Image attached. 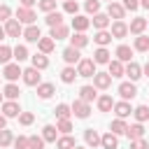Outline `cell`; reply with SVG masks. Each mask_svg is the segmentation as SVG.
<instances>
[{
	"label": "cell",
	"instance_id": "obj_58",
	"mask_svg": "<svg viewBox=\"0 0 149 149\" xmlns=\"http://www.w3.org/2000/svg\"><path fill=\"white\" fill-rule=\"evenodd\" d=\"M5 35H7L5 33V26H0V40H5Z\"/></svg>",
	"mask_w": 149,
	"mask_h": 149
},
{
	"label": "cell",
	"instance_id": "obj_46",
	"mask_svg": "<svg viewBox=\"0 0 149 149\" xmlns=\"http://www.w3.org/2000/svg\"><path fill=\"white\" fill-rule=\"evenodd\" d=\"M9 58H14V56H12V49H9V47H5V44H0V63H2V65H7V63H9Z\"/></svg>",
	"mask_w": 149,
	"mask_h": 149
},
{
	"label": "cell",
	"instance_id": "obj_53",
	"mask_svg": "<svg viewBox=\"0 0 149 149\" xmlns=\"http://www.w3.org/2000/svg\"><path fill=\"white\" fill-rule=\"evenodd\" d=\"M12 16V9H9V5H0V21H7Z\"/></svg>",
	"mask_w": 149,
	"mask_h": 149
},
{
	"label": "cell",
	"instance_id": "obj_54",
	"mask_svg": "<svg viewBox=\"0 0 149 149\" xmlns=\"http://www.w3.org/2000/svg\"><path fill=\"white\" fill-rule=\"evenodd\" d=\"M121 5H123V9H130V12H135V9L140 7V0H123Z\"/></svg>",
	"mask_w": 149,
	"mask_h": 149
},
{
	"label": "cell",
	"instance_id": "obj_34",
	"mask_svg": "<svg viewBox=\"0 0 149 149\" xmlns=\"http://www.w3.org/2000/svg\"><path fill=\"white\" fill-rule=\"evenodd\" d=\"M42 137H44V142H56L58 140V128L56 126H44L42 128Z\"/></svg>",
	"mask_w": 149,
	"mask_h": 149
},
{
	"label": "cell",
	"instance_id": "obj_44",
	"mask_svg": "<svg viewBox=\"0 0 149 149\" xmlns=\"http://www.w3.org/2000/svg\"><path fill=\"white\" fill-rule=\"evenodd\" d=\"M12 142H14V137H12V130L2 128V130H0V149H2V147H9Z\"/></svg>",
	"mask_w": 149,
	"mask_h": 149
},
{
	"label": "cell",
	"instance_id": "obj_24",
	"mask_svg": "<svg viewBox=\"0 0 149 149\" xmlns=\"http://www.w3.org/2000/svg\"><path fill=\"white\" fill-rule=\"evenodd\" d=\"M109 61H112V58H109L107 47H98L95 54H93V63H95V65H102V63H109Z\"/></svg>",
	"mask_w": 149,
	"mask_h": 149
},
{
	"label": "cell",
	"instance_id": "obj_33",
	"mask_svg": "<svg viewBox=\"0 0 149 149\" xmlns=\"http://www.w3.org/2000/svg\"><path fill=\"white\" fill-rule=\"evenodd\" d=\"M107 65H109V70H107V72L112 74V79H114V77H123V63H121V61H116V58H114V61H109Z\"/></svg>",
	"mask_w": 149,
	"mask_h": 149
},
{
	"label": "cell",
	"instance_id": "obj_52",
	"mask_svg": "<svg viewBox=\"0 0 149 149\" xmlns=\"http://www.w3.org/2000/svg\"><path fill=\"white\" fill-rule=\"evenodd\" d=\"M130 149H149V142H144L142 137L140 140H130Z\"/></svg>",
	"mask_w": 149,
	"mask_h": 149
},
{
	"label": "cell",
	"instance_id": "obj_41",
	"mask_svg": "<svg viewBox=\"0 0 149 149\" xmlns=\"http://www.w3.org/2000/svg\"><path fill=\"white\" fill-rule=\"evenodd\" d=\"M12 56L16 58V63H21V61H26V58H28V49H26L23 44H16V47L12 49Z\"/></svg>",
	"mask_w": 149,
	"mask_h": 149
},
{
	"label": "cell",
	"instance_id": "obj_62",
	"mask_svg": "<svg viewBox=\"0 0 149 149\" xmlns=\"http://www.w3.org/2000/svg\"><path fill=\"white\" fill-rule=\"evenodd\" d=\"M147 26H149V19H147Z\"/></svg>",
	"mask_w": 149,
	"mask_h": 149
},
{
	"label": "cell",
	"instance_id": "obj_56",
	"mask_svg": "<svg viewBox=\"0 0 149 149\" xmlns=\"http://www.w3.org/2000/svg\"><path fill=\"white\" fill-rule=\"evenodd\" d=\"M5 126H7V116H5V114H0V130H2Z\"/></svg>",
	"mask_w": 149,
	"mask_h": 149
},
{
	"label": "cell",
	"instance_id": "obj_51",
	"mask_svg": "<svg viewBox=\"0 0 149 149\" xmlns=\"http://www.w3.org/2000/svg\"><path fill=\"white\" fill-rule=\"evenodd\" d=\"M14 149H28V137L26 135H19L14 140Z\"/></svg>",
	"mask_w": 149,
	"mask_h": 149
},
{
	"label": "cell",
	"instance_id": "obj_48",
	"mask_svg": "<svg viewBox=\"0 0 149 149\" xmlns=\"http://www.w3.org/2000/svg\"><path fill=\"white\" fill-rule=\"evenodd\" d=\"M33 121H35V114H33V112H21V114H19V123H21V126H30Z\"/></svg>",
	"mask_w": 149,
	"mask_h": 149
},
{
	"label": "cell",
	"instance_id": "obj_26",
	"mask_svg": "<svg viewBox=\"0 0 149 149\" xmlns=\"http://www.w3.org/2000/svg\"><path fill=\"white\" fill-rule=\"evenodd\" d=\"M126 135H128L130 140H140V137H144V126L137 121V123H133V126L126 128Z\"/></svg>",
	"mask_w": 149,
	"mask_h": 149
},
{
	"label": "cell",
	"instance_id": "obj_13",
	"mask_svg": "<svg viewBox=\"0 0 149 149\" xmlns=\"http://www.w3.org/2000/svg\"><path fill=\"white\" fill-rule=\"evenodd\" d=\"M70 35V28L65 26V23H61V26H54V28H49V37L56 42V40H65Z\"/></svg>",
	"mask_w": 149,
	"mask_h": 149
},
{
	"label": "cell",
	"instance_id": "obj_39",
	"mask_svg": "<svg viewBox=\"0 0 149 149\" xmlns=\"http://www.w3.org/2000/svg\"><path fill=\"white\" fill-rule=\"evenodd\" d=\"M126 128H128V126H126V121H123V119H114V121H112V126H109V130H112L114 135H126Z\"/></svg>",
	"mask_w": 149,
	"mask_h": 149
},
{
	"label": "cell",
	"instance_id": "obj_12",
	"mask_svg": "<svg viewBox=\"0 0 149 149\" xmlns=\"http://www.w3.org/2000/svg\"><path fill=\"white\" fill-rule=\"evenodd\" d=\"M2 114H5L7 119H14V116H19V114H21V107H19V102H16V100H7V102H2Z\"/></svg>",
	"mask_w": 149,
	"mask_h": 149
},
{
	"label": "cell",
	"instance_id": "obj_36",
	"mask_svg": "<svg viewBox=\"0 0 149 149\" xmlns=\"http://www.w3.org/2000/svg\"><path fill=\"white\" fill-rule=\"evenodd\" d=\"M74 147H77L74 137H70V135H63V137L56 140V149H74Z\"/></svg>",
	"mask_w": 149,
	"mask_h": 149
},
{
	"label": "cell",
	"instance_id": "obj_28",
	"mask_svg": "<svg viewBox=\"0 0 149 149\" xmlns=\"http://www.w3.org/2000/svg\"><path fill=\"white\" fill-rule=\"evenodd\" d=\"M88 44V37L84 35V33H74L72 37H70V47H74V49H84Z\"/></svg>",
	"mask_w": 149,
	"mask_h": 149
},
{
	"label": "cell",
	"instance_id": "obj_31",
	"mask_svg": "<svg viewBox=\"0 0 149 149\" xmlns=\"http://www.w3.org/2000/svg\"><path fill=\"white\" fill-rule=\"evenodd\" d=\"M37 95H40L42 100H49V98L54 95V84H49V81L37 84Z\"/></svg>",
	"mask_w": 149,
	"mask_h": 149
},
{
	"label": "cell",
	"instance_id": "obj_21",
	"mask_svg": "<svg viewBox=\"0 0 149 149\" xmlns=\"http://www.w3.org/2000/svg\"><path fill=\"white\" fill-rule=\"evenodd\" d=\"M84 142H86V147H91V149H95V147H100V135H98V130H93V128H88V130L84 133Z\"/></svg>",
	"mask_w": 149,
	"mask_h": 149
},
{
	"label": "cell",
	"instance_id": "obj_59",
	"mask_svg": "<svg viewBox=\"0 0 149 149\" xmlns=\"http://www.w3.org/2000/svg\"><path fill=\"white\" fill-rule=\"evenodd\" d=\"M140 5H142L144 9H149V0H140Z\"/></svg>",
	"mask_w": 149,
	"mask_h": 149
},
{
	"label": "cell",
	"instance_id": "obj_6",
	"mask_svg": "<svg viewBox=\"0 0 149 149\" xmlns=\"http://www.w3.org/2000/svg\"><path fill=\"white\" fill-rule=\"evenodd\" d=\"M5 33H7L9 37H21V35H23V28H21L19 19H7V21H5Z\"/></svg>",
	"mask_w": 149,
	"mask_h": 149
},
{
	"label": "cell",
	"instance_id": "obj_23",
	"mask_svg": "<svg viewBox=\"0 0 149 149\" xmlns=\"http://www.w3.org/2000/svg\"><path fill=\"white\" fill-rule=\"evenodd\" d=\"M112 40H114V37H112V33H109V30H98V33L93 35V42H95L98 47H107Z\"/></svg>",
	"mask_w": 149,
	"mask_h": 149
},
{
	"label": "cell",
	"instance_id": "obj_40",
	"mask_svg": "<svg viewBox=\"0 0 149 149\" xmlns=\"http://www.w3.org/2000/svg\"><path fill=\"white\" fill-rule=\"evenodd\" d=\"M133 116H135L140 123H144V121L149 119V107H147V105H140V107H135V109H133Z\"/></svg>",
	"mask_w": 149,
	"mask_h": 149
},
{
	"label": "cell",
	"instance_id": "obj_27",
	"mask_svg": "<svg viewBox=\"0 0 149 149\" xmlns=\"http://www.w3.org/2000/svg\"><path fill=\"white\" fill-rule=\"evenodd\" d=\"M44 23H47L49 28H54V26H61V23H63V14H61V12H56V9H54V12H47V19H44Z\"/></svg>",
	"mask_w": 149,
	"mask_h": 149
},
{
	"label": "cell",
	"instance_id": "obj_30",
	"mask_svg": "<svg viewBox=\"0 0 149 149\" xmlns=\"http://www.w3.org/2000/svg\"><path fill=\"white\" fill-rule=\"evenodd\" d=\"M2 95H5L7 100H16V98L21 95V91H19V86H16L14 81H9V84H7L5 88H2Z\"/></svg>",
	"mask_w": 149,
	"mask_h": 149
},
{
	"label": "cell",
	"instance_id": "obj_7",
	"mask_svg": "<svg viewBox=\"0 0 149 149\" xmlns=\"http://www.w3.org/2000/svg\"><path fill=\"white\" fill-rule=\"evenodd\" d=\"M21 68H19V63H7L5 65V70H2V77L7 79V81H16L19 77H21Z\"/></svg>",
	"mask_w": 149,
	"mask_h": 149
},
{
	"label": "cell",
	"instance_id": "obj_25",
	"mask_svg": "<svg viewBox=\"0 0 149 149\" xmlns=\"http://www.w3.org/2000/svg\"><path fill=\"white\" fill-rule=\"evenodd\" d=\"M95 98H98L95 86H81V88H79V100H84V102H93Z\"/></svg>",
	"mask_w": 149,
	"mask_h": 149
},
{
	"label": "cell",
	"instance_id": "obj_1",
	"mask_svg": "<svg viewBox=\"0 0 149 149\" xmlns=\"http://www.w3.org/2000/svg\"><path fill=\"white\" fill-rule=\"evenodd\" d=\"M77 74H79V77H93V74H95V63H93V58H79V63H77Z\"/></svg>",
	"mask_w": 149,
	"mask_h": 149
},
{
	"label": "cell",
	"instance_id": "obj_9",
	"mask_svg": "<svg viewBox=\"0 0 149 149\" xmlns=\"http://www.w3.org/2000/svg\"><path fill=\"white\" fill-rule=\"evenodd\" d=\"M114 114H116V119H126V116H130L133 114V107H130V102L128 100H121V102H114Z\"/></svg>",
	"mask_w": 149,
	"mask_h": 149
},
{
	"label": "cell",
	"instance_id": "obj_49",
	"mask_svg": "<svg viewBox=\"0 0 149 149\" xmlns=\"http://www.w3.org/2000/svg\"><path fill=\"white\" fill-rule=\"evenodd\" d=\"M56 2H58V0H40L37 7H40L42 12H54V9H56Z\"/></svg>",
	"mask_w": 149,
	"mask_h": 149
},
{
	"label": "cell",
	"instance_id": "obj_43",
	"mask_svg": "<svg viewBox=\"0 0 149 149\" xmlns=\"http://www.w3.org/2000/svg\"><path fill=\"white\" fill-rule=\"evenodd\" d=\"M44 137H40V135H30L28 137V149H44Z\"/></svg>",
	"mask_w": 149,
	"mask_h": 149
},
{
	"label": "cell",
	"instance_id": "obj_14",
	"mask_svg": "<svg viewBox=\"0 0 149 149\" xmlns=\"http://www.w3.org/2000/svg\"><path fill=\"white\" fill-rule=\"evenodd\" d=\"M100 147H102V149H116V147H119V137L109 130V133L100 135Z\"/></svg>",
	"mask_w": 149,
	"mask_h": 149
},
{
	"label": "cell",
	"instance_id": "obj_60",
	"mask_svg": "<svg viewBox=\"0 0 149 149\" xmlns=\"http://www.w3.org/2000/svg\"><path fill=\"white\" fill-rule=\"evenodd\" d=\"M74 149H86V147H74Z\"/></svg>",
	"mask_w": 149,
	"mask_h": 149
},
{
	"label": "cell",
	"instance_id": "obj_47",
	"mask_svg": "<svg viewBox=\"0 0 149 149\" xmlns=\"http://www.w3.org/2000/svg\"><path fill=\"white\" fill-rule=\"evenodd\" d=\"M63 9L68 14H77L79 12V5H77V0H63Z\"/></svg>",
	"mask_w": 149,
	"mask_h": 149
},
{
	"label": "cell",
	"instance_id": "obj_38",
	"mask_svg": "<svg viewBox=\"0 0 149 149\" xmlns=\"http://www.w3.org/2000/svg\"><path fill=\"white\" fill-rule=\"evenodd\" d=\"M54 114H56V119H70V114H72V109H70V105H65V102H61V105H56V109H54Z\"/></svg>",
	"mask_w": 149,
	"mask_h": 149
},
{
	"label": "cell",
	"instance_id": "obj_63",
	"mask_svg": "<svg viewBox=\"0 0 149 149\" xmlns=\"http://www.w3.org/2000/svg\"><path fill=\"white\" fill-rule=\"evenodd\" d=\"M107 2H112V0H107Z\"/></svg>",
	"mask_w": 149,
	"mask_h": 149
},
{
	"label": "cell",
	"instance_id": "obj_42",
	"mask_svg": "<svg viewBox=\"0 0 149 149\" xmlns=\"http://www.w3.org/2000/svg\"><path fill=\"white\" fill-rule=\"evenodd\" d=\"M135 51H149V37L147 35H137L135 37Z\"/></svg>",
	"mask_w": 149,
	"mask_h": 149
},
{
	"label": "cell",
	"instance_id": "obj_50",
	"mask_svg": "<svg viewBox=\"0 0 149 149\" xmlns=\"http://www.w3.org/2000/svg\"><path fill=\"white\" fill-rule=\"evenodd\" d=\"M84 7H86L88 14H98V12H100V0H86Z\"/></svg>",
	"mask_w": 149,
	"mask_h": 149
},
{
	"label": "cell",
	"instance_id": "obj_22",
	"mask_svg": "<svg viewBox=\"0 0 149 149\" xmlns=\"http://www.w3.org/2000/svg\"><path fill=\"white\" fill-rule=\"evenodd\" d=\"M88 26H91V19H86V16H81V14H74V19H72V28H74L77 33H84Z\"/></svg>",
	"mask_w": 149,
	"mask_h": 149
},
{
	"label": "cell",
	"instance_id": "obj_35",
	"mask_svg": "<svg viewBox=\"0 0 149 149\" xmlns=\"http://www.w3.org/2000/svg\"><path fill=\"white\" fill-rule=\"evenodd\" d=\"M74 77H79V74H77V70H74L72 65L63 68V72H61V79H63V84H72V81H74Z\"/></svg>",
	"mask_w": 149,
	"mask_h": 149
},
{
	"label": "cell",
	"instance_id": "obj_57",
	"mask_svg": "<svg viewBox=\"0 0 149 149\" xmlns=\"http://www.w3.org/2000/svg\"><path fill=\"white\" fill-rule=\"evenodd\" d=\"M142 72H144V74H147V77H149V61H147V63H144V68H142Z\"/></svg>",
	"mask_w": 149,
	"mask_h": 149
},
{
	"label": "cell",
	"instance_id": "obj_16",
	"mask_svg": "<svg viewBox=\"0 0 149 149\" xmlns=\"http://www.w3.org/2000/svg\"><path fill=\"white\" fill-rule=\"evenodd\" d=\"M109 33H112V37H114V40H123V37L128 35V26H126L123 21H114Z\"/></svg>",
	"mask_w": 149,
	"mask_h": 149
},
{
	"label": "cell",
	"instance_id": "obj_8",
	"mask_svg": "<svg viewBox=\"0 0 149 149\" xmlns=\"http://www.w3.org/2000/svg\"><path fill=\"white\" fill-rule=\"evenodd\" d=\"M93 86L95 88H109L112 86V74L109 72H95L93 74Z\"/></svg>",
	"mask_w": 149,
	"mask_h": 149
},
{
	"label": "cell",
	"instance_id": "obj_10",
	"mask_svg": "<svg viewBox=\"0 0 149 149\" xmlns=\"http://www.w3.org/2000/svg\"><path fill=\"white\" fill-rule=\"evenodd\" d=\"M123 74H126V77H130V81H137V79L142 77V68H140L135 61H128V65L123 68Z\"/></svg>",
	"mask_w": 149,
	"mask_h": 149
},
{
	"label": "cell",
	"instance_id": "obj_20",
	"mask_svg": "<svg viewBox=\"0 0 149 149\" xmlns=\"http://www.w3.org/2000/svg\"><path fill=\"white\" fill-rule=\"evenodd\" d=\"M21 37H26V42H37V40L42 37V30H40L35 23H30V26L23 30V35H21Z\"/></svg>",
	"mask_w": 149,
	"mask_h": 149
},
{
	"label": "cell",
	"instance_id": "obj_32",
	"mask_svg": "<svg viewBox=\"0 0 149 149\" xmlns=\"http://www.w3.org/2000/svg\"><path fill=\"white\" fill-rule=\"evenodd\" d=\"M37 47H40L42 54H51L54 47H56V42H54L51 37H40V40H37Z\"/></svg>",
	"mask_w": 149,
	"mask_h": 149
},
{
	"label": "cell",
	"instance_id": "obj_4",
	"mask_svg": "<svg viewBox=\"0 0 149 149\" xmlns=\"http://www.w3.org/2000/svg\"><path fill=\"white\" fill-rule=\"evenodd\" d=\"M16 19H19V23H26V26H30V23H35L37 14H35L30 7H19V9H16Z\"/></svg>",
	"mask_w": 149,
	"mask_h": 149
},
{
	"label": "cell",
	"instance_id": "obj_2",
	"mask_svg": "<svg viewBox=\"0 0 149 149\" xmlns=\"http://www.w3.org/2000/svg\"><path fill=\"white\" fill-rule=\"evenodd\" d=\"M70 109H72V114H74L77 119H88V114H91V102L74 100V102L70 105Z\"/></svg>",
	"mask_w": 149,
	"mask_h": 149
},
{
	"label": "cell",
	"instance_id": "obj_3",
	"mask_svg": "<svg viewBox=\"0 0 149 149\" xmlns=\"http://www.w3.org/2000/svg\"><path fill=\"white\" fill-rule=\"evenodd\" d=\"M107 16H109V19H114V21H121V19L126 16L123 5H121V2H116V0H112V2L107 5Z\"/></svg>",
	"mask_w": 149,
	"mask_h": 149
},
{
	"label": "cell",
	"instance_id": "obj_15",
	"mask_svg": "<svg viewBox=\"0 0 149 149\" xmlns=\"http://www.w3.org/2000/svg\"><path fill=\"white\" fill-rule=\"evenodd\" d=\"M144 28H147V19L135 16V19L130 21V26H128V33H133V35H142V33H144Z\"/></svg>",
	"mask_w": 149,
	"mask_h": 149
},
{
	"label": "cell",
	"instance_id": "obj_61",
	"mask_svg": "<svg viewBox=\"0 0 149 149\" xmlns=\"http://www.w3.org/2000/svg\"><path fill=\"white\" fill-rule=\"evenodd\" d=\"M0 102H2V93H0Z\"/></svg>",
	"mask_w": 149,
	"mask_h": 149
},
{
	"label": "cell",
	"instance_id": "obj_55",
	"mask_svg": "<svg viewBox=\"0 0 149 149\" xmlns=\"http://www.w3.org/2000/svg\"><path fill=\"white\" fill-rule=\"evenodd\" d=\"M35 2H37V0H21V7H30V9H33Z\"/></svg>",
	"mask_w": 149,
	"mask_h": 149
},
{
	"label": "cell",
	"instance_id": "obj_29",
	"mask_svg": "<svg viewBox=\"0 0 149 149\" xmlns=\"http://www.w3.org/2000/svg\"><path fill=\"white\" fill-rule=\"evenodd\" d=\"M30 61H33V68H37V70H44V68H49V58H47V54H35V56H30Z\"/></svg>",
	"mask_w": 149,
	"mask_h": 149
},
{
	"label": "cell",
	"instance_id": "obj_17",
	"mask_svg": "<svg viewBox=\"0 0 149 149\" xmlns=\"http://www.w3.org/2000/svg\"><path fill=\"white\" fill-rule=\"evenodd\" d=\"M114 56H116V61L128 63V61L133 58V49H130L128 44H119V47H116V51H114Z\"/></svg>",
	"mask_w": 149,
	"mask_h": 149
},
{
	"label": "cell",
	"instance_id": "obj_45",
	"mask_svg": "<svg viewBox=\"0 0 149 149\" xmlns=\"http://www.w3.org/2000/svg\"><path fill=\"white\" fill-rule=\"evenodd\" d=\"M56 128H58L63 135H70V130H72V121H70V119H58Z\"/></svg>",
	"mask_w": 149,
	"mask_h": 149
},
{
	"label": "cell",
	"instance_id": "obj_19",
	"mask_svg": "<svg viewBox=\"0 0 149 149\" xmlns=\"http://www.w3.org/2000/svg\"><path fill=\"white\" fill-rule=\"evenodd\" d=\"M91 23H93V28H95V30H105V28L109 26V16H107V14H102V12H98V14H93Z\"/></svg>",
	"mask_w": 149,
	"mask_h": 149
},
{
	"label": "cell",
	"instance_id": "obj_37",
	"mask_svg": "<svg viewBox=\"0 0 149 149\" xmlns=\"http://www.w3.org/2000/svg\"><path fill=\"white\" fill-rule=\"evenodd\" d=\"M112 107H114L112 95H100V98H98V109H100V112H109Z\"/></svg>",
	"mask_w": 149,
	"mask_h": 149
},
{
	"label": "cell",
	"instance_id": "obj_5",
	"mask_svg": "<svg viewBox=\"0 0 149 149\" xmlns=\"http://www.w3.org/2000/svg\"><path fill=\"white\" fill-rule=\"evenodd\" d=\"M119 95H121L123 100H133V98L137 95L135 81H123V84H119Z\"/></svg>",
	"mask_w": 149,
	"mask_h": 149
},
{
	"label": "cell",
	"instance_id": "obj_18",
	"mask_svg": "<svg viewBox=\"0 0 149 149\" xmlns=\"http://www.w3.org/2000/svg\"><path fill=\"white\" fill-rule=\"evenodd\" d=\"M79 58H81L79 49H74V47H68V49H63V61H65L68 65H74V63H79Z\"/></svg>",
	"mask_w": 149,
	"mask_h": 149
},
{
	"label": "cell",
	"instance_id": "obj_11",
	"mask_svg": "<svg viewBox=\"0 0 149 149\" xmlns=\"http://www.w3.org/2000/svg\"><path fill=\"white\" fill-rule=\"evenodd\" d=\"M21 77H23V81H26L28 86H37V84H40V70H37V68H28V70H23Z\"/></svg>",
	"mask_w": 149,
	"mask_h": 149
}]
</instances>
